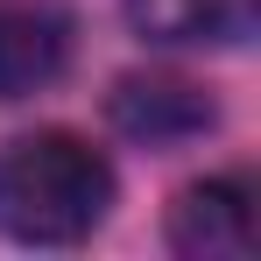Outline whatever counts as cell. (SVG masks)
Segmentation results:
<instances>
[{
    "label": "cell",
    "mask_w": 261,
    "mask_h": 261,
    "mask_svg": "<svg viewBox=\"0 0 261 261\" xmlns=\"http://www.w3.org/2000/svg\"><path fill=\"white\" fill-rule=\"evenodd\" d=\"M113 205V170L78 134L49 127L0 155V226L29 247H71Z\"/></svg>",
    "instance_id": "1"
},
{
    "label": "cell",
    "mask_w": 261,
    "mask_h": 261,
    "mask_svg": "<svg viewBox=\"0 0 261 261\" xmlns=\"http://www.w3.org/2000/svg\"><path fill=\"white\" fill-rule=\"evenodd\" d=\"M170 247L191 261H247L254 254V198L247 184L212 176L170 205Z\"/></svg>",
    "instance_id": "2"
},
{
    "label": "cell",
    "mask_w": 261,
    "mask_h": 261,
    "mask_svg": "<svg viewBox=\"0 0 261 261\" xmlns=\"http://www.w3.org/2000/svg\"><path fill=\"white\" fill-rule=\"evenodd\" d=\"M64 64H71V21L36 0H0V99L57 85Z\"/></svg>",
    "instance_id": "3"
},
{
    "label": "cell",
    "mask_w": 261,
    "mask_h": 261,
    "mask_svg": "<svg viewBox=\"0 0 261 261\" xmlns=\"http://www.w3.org/2000/svg\"><path fill=\"white\" fill-rule=\"evenodd\" d=\"M113 120L134 141H184L212 127V99L184 78H120L113 85Z\"/></svg>",
    "instance_id": "4"
},
{
    "label": "cell",
    "mask_w": 261,
    "mask_h": 261,
    "mask_svg": "<svg viewBox=\"0 0 261 261\" xmlns=\"http://www.w3.org/2000/svg\"><path fill=\"white\" fill-rule=\"evenodd\" d=\"M127 21L148 43H247L254 0H127Z\"/></svg>",
    "instance_id": "5"
}]
</instances>
